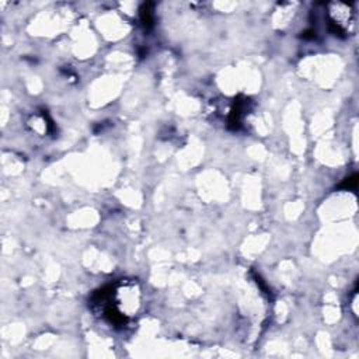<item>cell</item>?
<instances>
[{"label": "cell", "instance_id": "cell-2", "mask_svg": "<svg viewBox=\"0 0 359 359\" xmlns=\"http://www.w3.org/2000/svg\"><path fill=\"white\" fill-rule=\"evenodd\" d=\"M345 188H349V189H356V175H352L351 178H348L344 184Z\"/></svg>", "mask_w": 359, "mask_h": 359}, {"label": "cell", "instance_id": "cell-1", "mask_svg": "<svg viewBox=\"0 0 359 359\" xmlns=\"http://www.w3.org/2000/svg\"><path fill=\"white\" fill-rule=\"evenodd\" d=\"M91 304L111 325L125 327L139 311L140 289L136 282L121 280L95 292Z\"/></svg>", "mask_w": 359, "mask_h": 359}]
</instances>
